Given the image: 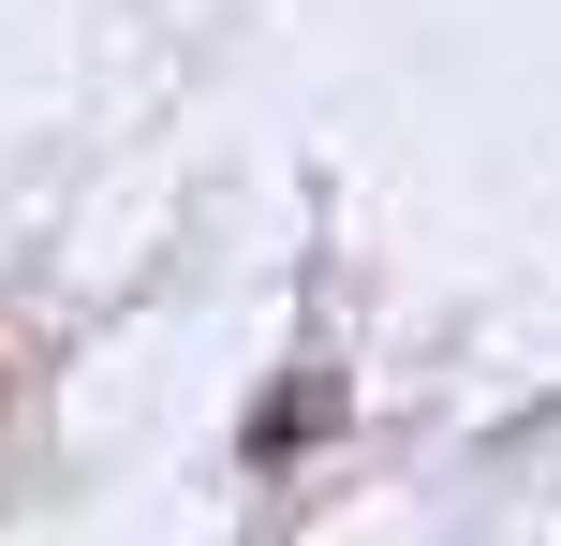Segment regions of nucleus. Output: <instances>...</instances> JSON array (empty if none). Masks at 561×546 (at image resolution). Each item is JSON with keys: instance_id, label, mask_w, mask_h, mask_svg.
I'll use <instances>...</instances> for the list:
<instances>
[{"instance_id": "obj_1", "label": "nucleus", "mask_w": 561, "mask_h": 546, "mask_svg": "<svg viewBox=\"0 0 561 546\" xmlns=\"http://www.w3.org/2000/svg\"><path fill=\"white\" fill-rule=\"evenodd\" d=\"M325 414H340V384H280V399L252 414V458H280V443H310Z\"/></svg>"}]
</instances>
